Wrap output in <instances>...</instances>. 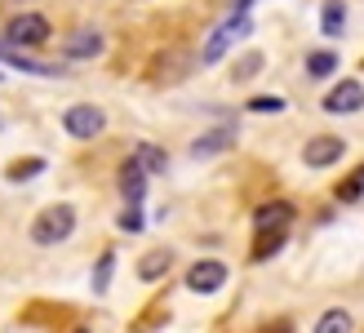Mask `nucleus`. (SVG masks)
<instances>
[{
    "label": "nucleus",
    "instance_id": "1",
    "mask_svg": "<svg viewBox=\"0 0 364 333\" xmlns=\"http://www.w3.org/2000/svg\"><path fill=\"white\" fill-rule=\"evenodd\" d=\"M76 231V209L71 205H49V209H41L36 213V222H31V240L36 245H63V240Z\"/></svg>",
    "mask_w": 364,
    "mask_h": 333
},
{
    "label": "nucleus",
    "instance_id": "2",
    "mask_svg": "<svg viewBox=\"0 0 364 333\" xmlns=\"http://www.w3.org/2000/svg\"><path fill=\"white\" fill-rule=\"evenodd\" d=\"M63 129H67L71 138L89 142V138H98L102 129H107V116H102L94 102H76V107H67V111H63Z\"/></svg>",
    "mask_w": 364,
    "mask_h": 333
},
{
    "label": "nucleus",
    "instance_id": "3",
    "mask_svg": "<svg viewBox=\"0 0 364 333\" xmlns=\"http://www.w3.org/2000/svg\"><path fill=\"white\" fill-rule=\"evenodd\" d=\"M342 152H347V142H342V138L320 134V138H306L302 160H306V169H329L333 160H342Z\"/></svg>",
    "mask_w": 364,
    "mask_h": 333
},
{
    "label": "nucleus",
    "instance_id": "4",
    "mask_svg": "<svg viewBox=\"0 0 364 333\" xmlns=\"http://www.w3.org/2000/svg\"><path fill=\"white\" fill-rule=\"evenodd\" d=\"M245 31H249V18H245V14L227 18V23H223V27H218V31L209 36V45H205V53H200V63H218V58L227 53V45L235 41V36H245Z\"/></svg>",
    "mask_w": 364,
    "mask_h": 333
},
{
    "label": "nucleus",
    "instance_id": "5",
    "mask_svg": "<svg viewBox=\"0 0 364 333\" xmlns=\"http://www.w3.org/2000/svg\"><path fill=\"white\" fill-rule=\"evenodd\" d=\"M364 107V85L360 80H342L329 89V98H324V111L329 116H351V111Z\"/></svg>",
    "mask_w": 364,
    "mask_h": 333
},
{
    "label": "nucleus",
    "instance_id": "6",
    "mask_svg": "<svg viewBox=\"0 0 364 333\" xmlns=\"http://www.w3.org/2000/svg\"><path fill=\"white\" fill-rule=\"evenodd\" d=\"M49 41V23L41 14H23L9 23V45H45Z\"/></svg>",
    "mask_w": 364,
    "mask_h": 333
},
{
    "label": "nucleus",
    "instance_id": "7",
    "mask_svg": "<svg viewBox=\"0 0 364 333\" xmlns=\"http://www.w3.org/2000/svg\"><path fill=\"white\" fill-rule=\"evenodd\" d=\"M223 280H227V267L223 263H196L187 271V289L191 293H218V289H223Z\"/></svg>",
    "mask_w": 364,
    "mask_h": 333
},
{
    "label": "nucleus",
    "instance_id": "8",
    "mask_svg": "<svg viewBox=\"0 0 364 333\" xmlns=\"http://www.w3.org/2000/svg\"><path fill=\"white\" fill-rule=\"evenodd\" d=\"M289 218H294V209L284 205V200H276V205H262L258 213H253V222H258V231L267 236H284V227H289Z\"/></svg>",
    "mask_w": 364,
    "mask_h": 333
},
{
    "label": "nucleus",
    "instance_id": "9",
    "mask_svg": "<svg viewBox=\"0 0 364 333\" xmlns=\"http://www.w3.org/2000/svg\"><path fill=\"white\" fill-rule=\"evenodd\" d=\"M63 53L67 58H94V53H102V36L98 31H76L63 41Z\"/></svg>",
    "mask_w": 364,
    "mask_h": 333
},
{
    "label": "nucleus",
    "instance_id": "10",
    "mask_svg": "<svg viewBox=\"0 0 364 333\" xmlns=\"http://www.w3.org/2000/svg\"><path fill=\"white\" fill-rule=\"evenodd\" d=\"M169 267H173V253H169V249H151V253L138 263V280H160Z\"/></svg>",
    "mask_w": 364,
    "mask_h": 333
},
{
    "label": "nucleus",
    "instance_id": "11",
    "mask_svg": "<svg viewBox=\"0 0 364 333\" xmlns=\"http://www.w3.org/2000/svg\"><path fill=\"white\" fill-rule=\"evenodd\" d=\"M231 142H235V129H213V134H205V138L191 147V152H196V156H213V152H227Z\"/></svg>",
    "mask_w": 364,
    "mask_h": 333
},
{
    "label": "nucleus",
    "instance_id": "12",
    "mask_svg": "<svg viewBox=\"0 0 364 333\" xmlns=\"http://www.w3.org/2000/svg\"><path fill=\"white\" fill-rule=\"evenodd\" d=\"M142 187H147V174H142L138 164L129 160V164H124V169H120V191H124V196H129L134 205H138V200H142Z\"/></svg>",
    "mask_w": 364,
    "mask_h": 333
},
{
    "label": "nucleus",
    "instance_id": "13",
    "mask_svg": "<svg viewBox=\"0 0 364 333\" xmlns=\"http://www.w3.org/2000/svg\"><path fill=\"white\" fill-rule=\"evenodd\" d=\"M134 164H138V169H151V174H165V164H169V156L160 152V147H147V142H142L138 152H134Z\"/></svg>",
    "mask_w": 364,
    "mask_h": 333
},
{
    "label": "nucleus",
    "instance_id": "14",
    "mask_svg": "<svg viewBox=\"0 0 364 333\" xmlns=\"http://www.w3.org/2000/svg\"><path fill=\"white\" fill-rule=\"evenodd\" d=\"M316 333H351V316L342 307H333V311H324V316L316 320Z\"/></svg>",
    "mask_w": 364,
    "mask_h": 333
},
{
    "label": "nucleus",
    "instance_id": "15",
    "mask_svg": "<svg viewBox=\"0 0 364 333\" xmlns=\"http://www.w3.org/2000/svg\"><path fill=\"white\" fill-rule=\"evenodd\" d=\"M342 27H347V9L333 0V5H324V14H320V31L324 36H342Z\"/></svg>",
    "mask_w": 364,
    "mask_h": 333
},
{
    "label": "nucleus",
    "instance_id": "16",
    "mask_svg": "<svg viewBox=\"0 0 364 333\" xmlns=\"http://www.w3.org/2000/svg\"><path fill=\"white\" fill-rule=\"evenodd\" d=\"M333 67H338V58H333V53H311V58H306V71H311L316 80L333 76Z\"/></svg>",
    "mask_w": 364,
    "mask_h": 333
},
{
    "label": "nucleus",
    "instance_id": "17",
    "mask_svg": "<svg viewBox=\"0 0 364 333\" xmlns=\"http://www.w3.org/2000/svg\"><path fill=\"white\" fill-rule=\"evenodd\" d=\"M41 169H45V160H18L14 169H9V178H14V182H23V178H36Z\"/></svg>",
    "mask_w": 364,
    "mask_h": 333
},
{
    "label": "nucleus",
    "instance_id": "18",
    "mask_svg": "<svg viewBox=\"0 0 364 333\" xmlns=\"http://www.w3.org/2000/svg\"><path fill=\"white\" fill-rule=\"evenodd\" d=\"M364 191V169H355L351 178H347V187H338V200H355Z\"/></svg>",
    "mask_w": 364,
    "mask_h": 333
},
{
    "label": "nucleus",
    "instance_id": "19",
    "mask_svg": "<svg viewBox=\"0 0 364 333\" xmlns=\"http://www.w3.org/2000/svg\"><path fill=\"white\" fill-rule=\"evenodd\" d=\"M262 71V53H249V58L235 67V80H249V76H258Z\"/></svg>",
    "mask_w": 364,
    "mask_h": 333
},
{
    "label": "nucleus",
    "instance_id": "20",
    "mask_svg": "<svg viewBox=\"0 0 364 333\" xmlns=\"http://www.w3.org/2000/svg\"><path fill=\"white\" fill-rule=\"evenodd\" d=\"M249 111H271V116H276V111H284V98L262 94V98H253V102H249Z\"/></svg>",
    "mask_w": 364,
    "mask_h": 333
},
{
    "label": "nucleus",
    "instance_id": "21",
    "mask_svg": "<svg viewBox=\"0 0 364 333\" xmlns=\"http://www.w3.org/2000/svg\"><path fill=\"white\" fill-rule=\"evenodd\" d=\"M107 275H112V253H102V263H98V275H94V289L98 293L107 289Z\"/></svg>",
    "mask_w": 364,
    "mask_h": 333
},
{
    "label": "nucleus",
    "instance_id": "22",
    "mask_svg": "<svg viewBox=\"0 0 364 333\" xmlns=\"http://www.w3.org/2000/svg\"><path fill=\"white\" fill-rule=\"evenodd\" d=\"M120 227H124V231H138V227H142V213H138V209L120 213Z\"/></svg>",
    "mask_w": 364,
    "mask_h": 333
},
{
    "label": "nucleus",
    "instance_id": "23",
    "mask_svg": "<svg viewBox=\"0 0 364 333\" xmlns=\"http://www.w3.org/2000/svg\"><path fill=\"white\" fill-rule=\"evenodd\" d=\"M276 333H289V324H276Z\"/></svg>",
    "mask_w": 364,
    "mask_h": 333
},
{
    "label": "nucleus",
    "instance_id": "24",
    "mask_svg": "<svg viewBox=\"0 0 364 333\" xmlns=\"http://www.w3.org/2000/svg\"><path fill=\"white\" fill-rule=\"evenodd\" d=\"M245 5H249V0H235V9H245Z\"/></svg>",
    "mask_w": 364,
    "mask_h": 333
},
{
    "label": "nucleus",
    "instance_id": "25",
    "mask_svg": "<svg viewBox=\"0 0 364 333\" xmlns=\"http://www.w3.org/2000/svg\"><path fill=\"white\" fill-rule=\"evenodd\" d=\"M76 333H85V329H76Z\"/></svg>",
    "mask_w": 364,
    "mask_h": 333
}]
</instances>
